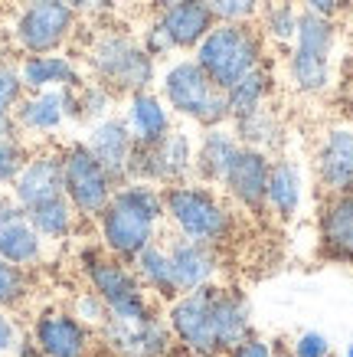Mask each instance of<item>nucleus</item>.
<instances>
[{
  "label": "nucleus",
  "mask_w": 353,
  "mask_h": 357,
  "mask_svg": "<svg viewBox=\"0 0 353 357\" xmlns=\"http://www.w3.org/2000/svg\"><path fill=\"white\" fill-rule=\"evenodd\" d=\"M167 243V256H171V269L177 292H196L206 285H216L223 275V256L219 246H206V243H193V239L173 236Z\"/></svg>",
  "instance_id": "f3484780"
},
{
  "label": "nucleus",
  "mask_w": 353,
  "mask_h": 357,
  "mask_svg": "<svg viewBox=\"0 0 353 357\" xmlns=\"http://www.w3.org/2000/svg\"><path fill=\"white\" fill-rule=\"evenodd\" d=\"M229 128L235 131L239 144L246 148H256V151H265V154H281L285 148V119L281 112L268 102V105H258L252 112H242V115H233L229 119Z\"/></svg>",
  "instance_id": "cd10ccee"
},
{
  "label": "nucleus",
  "mask_w": 353,
  "mask_h": 357,
  "mask_svg": "<svg viewBox=\"0 0 353 357\" xmlns=\"http://www.w3.org/2000/svg\"><path fill=\"white\" fill-rule=\"evenodd\" d=\"M121 119L128 125L134 144H157L164 135L173 131V112L167 109L157 89H141V92L125 96Z\"/></svg>",
  "instance_id": "4be33fe9"
},
{
  "label": "nucleus",
  "mask_w": 353,
  "mask_h": 357,
  "mask_svg": "<svg viewBox=\"0 0 353 357\" xmlns=\"http://www.w3.org/2000/svg\"><path fill=\"white\" fill-rule=\"evenodd\" d=\"M347 7H353V0H343V10H347Z\"/></svg>",
  "instance_id": "603ef678"
},
{
  "label": "nucleus",
  "mask_w": 353,
  "mask_h": 357,
  "mask_svg": "<svg viewBox=\"0 0 353 357\" xmlns=\"http://www.w3.org/2000/svg\"><path fill=\"white\" fill-rule=\"evenodd\" d=\"M118 96L108 86L95 82V79H86L82 86L75 89H63V105H65V119L69 125H92V121L105 119L115 112Z\"/></svg>",
  "instance_id": "7c9ffc66"
},
{
  "label": "nucleus",
  "mask_w": 353,
  "mask_h": 357,
  "mask_svg": "<svg viewBox=\"0 0 353 357\" xmlns=\"http://www.w3.org/2000/svg\"><path fill=\"white\" fill-rule=\"evenodd\" d=\"M46 239L33 229L26 210L13 200L10 190H0V256L23 269H36L46 259Z\"/></svg>",
  "instance_id": "dca6fc26"
},
{
  "label": "nucleus",
  "mask_w": 353,
  "mask_h": 357,
  "mask_svg": "<svg viewBox=\"0 0 353 357\" xmlns=\"http://www.w3.org/2000/svg\"><path fill=\"white\" fill-rule=\"evenodd\" d=\"M131 269L138 275V282L144 285V292L154 298V302H173L177 298V282H173V269H171V256H167V243L157 239V243H150L144 246L131 259Z\"/></svg>",
  "instance_id": "c85d7f7f"
},
{
  "label": "nucleus",
  "mask_w": 353,
  "mask_h": 357,
  "mask_svg": "<svg viewBox=\"0 0 353 357\" xmlns=\"http://www.w3.org/2000/svg\"><path fill=\"white\" fill-rule=\"evenodd\" d=\"M30 295H33L30 269H23V266L0 256V308L17 312V308H23L30 302Z\"/></svg>",
  "instance_id": "72a5a7b5"
},
{
  "label": "nucleus",
  "mask_w": 353,
  "mask_h": 357,
  "mask_svg": "<svg viewBox=\"0 0 353 357\" xmlns=\"http://www.w3.org/2000/svg\"><path fill=\"white\" fill-rule=\"evenodd\" d=\"M138 43L148 50V56H154L157 63H167L173 56V46H171V40H167V33H164V26L157 23V17H150L144 26H141V33H138Z\"/></svg>",
  "instance_id": "58836bf2"
},
{
  "label": "nucleus",
  "mask_w": 353,
  "mask_h": 357,
  "mask_svg": "<svg viewBox=\"0 0 353 357\" xmlns=\"http://www.w3.org/2000/svg\"><path fill=\"white\" fill-rule=\"evenodd\" d=\"M343 357H353V344H347V347H343Z\"/></svg>",
  "instance_id": "8fccbe9b"
},
{
  "label": "nucleus",
  "mask_w": 353,
  "mask_h": 357,
  "mask_svg": "<svg viewBox=\"0 0 353 357\" xmlns=\"http://www.w3.org/2000/svg\"><path fill=\"white\" fill-rule=\"evenodd\" d=\"M20 79L26 92H43V89H75L86 82V66L72 53H40V56H20Z\"/></svg>",
  "instance_id": "393cba45"
},
{
  "label": "nucleus",
  "mask_w": 353,
  "mask_h": 357,
  "mask_svg": "<svg viewBox=\"0 0 353 357\" xmlns=\"http://www.w3.org/2000/svg\"><path fill=\"white\" fill-rule=\"evenodd\" d=\"M301 10L321 13V17H337L343 10V0H298Z\"/></svg>",
  "instance_id": "37998d69"
},
{
  "label": "nucleus",
  "mask_w": 353,
  "mask_h": 357,
  "mask_svg": "<svg viewBox=\"0 0 353 357\" xmlns=\"http://www.w3.org/2000/svg\"><path fill=\"white\" fill-rule=\"evenodd\" d=\"M23 341V328L17 321V314L0 308V357H13Z\"/></svg>",
  "instance_id": "a19ab883"
},
{
  "label": "nucleus",
  "mask_w": 353,
  "mask_h": 357,
  "mask_svg": "<svg viewBox=\"0 0 353 357\" xmlns=\"http://www.w3.org/2000/svg\"><path fill=\"white\" fill-rule=\"evenodd\" d=\"M301 20V3L298 0H265V7L258 13V33L262 40L272 46H291L295 43V33H298Z\"/></svg>",
  "instance_id": "473e14b6"
},
{
  "label": "nucleus",
  "mask_w": 353,
  "mask_h": 357,
  "mask_svg": "<svg viewBox=\"0 0 353 357\" xmlns=\"http://www.w3.org/2000/svg\"><path fill=\"white\" fill-rule=\"evenodd\" d=\"M79 36V13L63 0H17L10 13V43L23 56L63 53Z\"/></svg>",
  "instance_id": "6e6552de"
},
{
  "label": "nucleus",
  "mask_w": 353,
  "mask_h": 357,
  "mask_svg": "<svg viewBox=\"0 0 353 357\" xmlns=\"http://www.w3.org/2000/svg\"><path fill=\"white\" fill-rule=\"evenodd\" d=\"M317 249L324 259L353 266V194H324L317 206Z\"/></svg>",
  "instance_id": "a211bd4d"
},
{
  "label": "nucleus",
  "mask_w": 353,
  "mask_h": 357,
  "mask_svg": "<svg viewBox=\"0 0 353 357\" xmlns=\"http://www.w3.org/2000/svg\"><path fill=\"white\" fill-rule=\"evenodd\" d=\"M164 227L167 220H164L161 187L138 181L118 184L105 210L95 217L98 246L125 262L134 259L144 246L164 239Z\"/></svg>",
  "instance_id": "f257e3e1"
},
{
  "label": "nucleus",
  "mask_w": 353,
  "mask_h": 357,
  "mask_svg": "<svg viewBox=\"0 0 353 357\" xmlns=\"http://www.w3.org/2000/svg\"><path fill=\"white\" fill-rule=\"evenodd\" d=\"M59 158H63V194L69 197V204L75 206V213L86 223H95V217L105 210V204L115 194L118 181L105 171V164L88 151V144L82 138L63 141Z\"/></svg>",
  "instance_id": "1a4fd4ad"
},
{
  "label": "nucleus",
  "mask_w": 353,
  "mask_h": 357,
  "mask_svg": "<svg viewBox=\"0 0 353 357\" xmlns=\"http://www.w3.org/2000/svg\"><path fill=\"white\" fill-rule=\"evenodd\" d=\"M23 96H26V86H23L17 63L0 59V121L13 119V112H17Z\"/></svg>",
  "instance_id": "c9c22d12"
},
{
  "label": "nucleus",
  "mask_w": 353,
  "mask_h": 357,
  "mask_svg": "<svg viewBox=\"0 0 353 357\" xmlns=\"http://www.w3.org/2000/svg\"><path fill=\"white\" fill-rule=\"evenodd\" d=\"M275 354V344L268 341V337L256 335V331H249L242 341H235L223 357H272Z\"/></svg>",
  "instance_id": "79ce46f5"
},
{
  "label": "nucleus",
  "mask_w": 353,
  "mask_h": 357,
  "mask_svg": "<svg viewBox=\"0 0 353 357\" xmlns=\"http://www.w3.org/2000/svg\"><path fill=\"white\" fill-rule=\"evenodd\" d=\"M138 3H141V7H148V10L157 13V10H164L167 3H173V0H138Z\"/></svg>",
  "instance_id": "de8ad7c7"
},
{
  "label": "nucleus",
  "mask_w": 353,
  "mask_h": 357,
  "mask_svg": "<svg viewBox=\"0 0 353 357\" xmlns=\"http://www.w3.org/2000/svg\"><path fill=\"white\" fill-rule=\"evenodd\" d=\"M63 3H69L79 17H88V10H92V0H63Z\"/></svg>",
  "instance_id": "49530a36"
},
{
  "label": "nucleus",
  "mask_w": 353,
  "mask_h": 357,
  "mask_svg": "<svg viewBox=\"0 0 353 357\" xmlns=\"http://www.w3.org/2000/svg\"><path fill=\"white\" fill-rule=\"evenodd\" d=\"M301 204H304V171H301V164L288 154H275L272 171H268L265 210L281 223H291L301 213Z\"/></svg>",
  "instance_id": "bb28decb"
},
{
  "label": "nucleus",
  "mask_w": 353,
  "mask_h": 357,
  "mask_svg": "<svg viewBox=\"0 0 353 357\" xmlns=\"http://www.w3.org/2000/svg\"><path fill=\"white\" fill-rule=\"evenodd\" d=\"M98 344L111 357H171L177 341H173L167 318L150 312L148 318L128 321V318H108L95 331Z\"/></svg>",
  "instance_id": "f8f14e48"
},
{
  "label": "nucleus",
  "mask_w": 353,
  "mask_h": 357,
  "mask_svg": "<svg viewBox=\"0 0 353 357\" xmlns=\"http://www.w3.org/2000/svg\"><path fill=\"white\" fill-rule=\"evenodd\" d=\"M86 76L108 86L118 98L141 92V89H154L161 63L148 56V50L138 43V36L128 33L125 26H102L88 36L86 43Z\"/></svg>",
  "instance_id": "f03ea898"
},
{
  "label": "nucleus",
  "mask_w": 353,
  "mask_h": 357,
  "mask_svg": "<svg viewBox=\"0 0 353 357\" xmlns=\"http://www.w3.org/2000/svg\"><path fill=\"white\" fill-rule=\"evenodd\" d=\"M288 351L295 357H331L334 347H331V337L321 335V331H301V335H295V341L288 344Z\"/></svg>",
  "instance_id": "ea45409f"
},
{
  "label": "nucleus",
  "mask_w": 353,
  "mask_h": 357,
  "mask_svg": "<svg viewBox=\"0 0 353 357\" xmlns=\"http://www.w3.org/2000/svg\"><path fill=\"white\" fill-rule=\"evenodd\" d=\"M7 3H10V0H0V17H3V10H7Z\"/></svg>",
  "instance_id": "3c124183"
},
{
  "label": "nucleus",
  "mask_w": 353,
  "mask_h": 357,
  "mask_svg": "<svg viewBox=\"0 0 353 357\" xmlns=\"http://www.w3.org/2000/svg\"><path fill=\"white\" fill-rule=\"evenodd\" d=\"M239 138L229 125H216V128H200L196 135V158H193V181H200L206 187L223 184L226 171L233 158L239 154Z\"/></svg>",
  "instance_id": "a878e982"
},
{
  "label": "nucleus",
  "mask_w": 353,
  "mask_h": 357,
  "mask_svg": "<svg viewBox=\"0 0 353 357\" xmlns=\"http://www.w3.org/2000/svg\"><path fill=\"white\" fill-rule=\"evenodd\" d=\"M216 23H256L265 0H206Z\"/></svg>",
  "instance_id": "4c0bfd02"
},
{
  "label": "nucleus",
  "mask_w": 353,
  "mask_h": 357,
  "mask_svg": "<svg viewBox=\"0 0 353 357\" xmlns=\"http://www.w3.org/2000/svg\"><path fill=\"white\" fill-rule=\"evenodd\" d=\"M115 13H118V0H92L88 17H95V20H108V17H115Z\"/></svg>",
  "instance_id": "c03bdc74"
},
{
  "label": "nucleus",
  "mask_w": 353,
  "mask_h": 357,
  "mask_svg": "<svg viewBox=\"0 0 353 357\" xmlns=\"http://www.w3.org/2000/svg\"><path fill=\"white\" fill-rule=\"evenodd\" d=\"M193 59L200 63V69L216 86L229 89L249 69L265 63L268 43L262 40L256 23H216L200 40V46L193 50Z\"/></svg>",
  "instance_id": "0eeeda50"
},
{
  "label": "nucleus",
  "mask_w": 353,
  "mask_h": 357,
  "mask_svg": "<svg viewBox=\"0 0 353 357\" xmlns=\"http://www.w3.org/2000/svg\"><path fill=\"white\" fill-rule=\"evenodd\" d=\"M164 194V220L173 236L226 246L235 233V210L219 194V187H206L200 181L161 187Z\"/></svg>",
  "instance_id": "7ed1b4c3"
},
{
  "label": "nucleus",
  "mask_w": 353,
  "mask_h": 357,
  "mask_svg": "<svg viewBox=\"0 0 353 357\" xmlns=\"http://www.w3.org/2000/svg\"><path fill=\"white\" fill-rule=\"evenodd\" d=\"M30 341L46 357H92L98 347V335L82 325L69 308H43L33 318Z\"/></svg>",
  "instance_id": "ddd939ff"
},
{
  "label": "nucleus",
  "mask_w": 353,
  "mask_h": 357,
  "mask_svg": "<svg viewBox=\"0 0 353 357\" xmlns=\"http://www.w3.org/2000/svg\"><path fill=\"white\" fill-rule=\"evenodd\" d=\"M196 135L190 128H177L164 135L157 144H134L128 161V181L154 187H173L193 181Z\"/></svg>",
  "instance_id": "9d476101"
},
{
  "label": "nucleus",
  "mask_w": 353,
  "mask_h": 357,
  "mask_svg": "<svg viewBox=\"0 0 353 357\" xmlns=\"http://www.w3.org/2000/svg\"><path fill=\"white\" fill-rule=\"evenodd\" d=\"M69 312L82 321V325H88L92 331H98V328L105 325L108 318H111V312H108V305L102 302V295L92 292V289H79V292L72 295V302H69Z\"/></svg>",
  "instance_id": "e433bc0d"
},
{
  "label": "nucleus",
  "mask_w": 353,
  "mask_h": 357,
  "mask_svg": "<svg viewBox=\"0 0 353 357\" xmlns=\"http://www.w3.org/2000/svg\"><path fill=\"white\" fill-rule=\"evenodd\" d=\"M79 275L86 279L92 292L102 295V302L108 305V312L115 318L138 321V318H148L150 312H157L154 298L144 292V285L131 269V262L105 252L98 243H88L79 249Z\"/></svg>",
  "instance_id": "423d86ee"
},
{
  "label": "nucleus",
  "mask_w": 353,
  "mask_h": 357,
  "mask_svg": "<svg viewBox=\"0 0 353 357\" xmlns=\"http://www.w3.org/2000/svg\"><path fill=\"white\" fill-rule=\"evenodd\" d=\"M154 17L164 26V33H167L173 53H193L200 46V40L216 26L206 0H173L164 10L154 13Z\"/></svg>",
  "instance_id": "5701e85b"
},
{
  "label": "nucleus",
  "mask_w": 353,
  "mask_h": 357,
  "mask_svg": "<svg viewBox=\"0 0 353 357\" xmlns=\"http://www.w3.org/2000/svg\"><path fill=\"white\" fill-rule=\"evenodd\" d=\"M272 357H295V354H291L288 347H279V344H275V354H272Z\"/></svg>",
  "instance_id": "09e8293b"
},
{
  "label": "nucleus",
  "mask_w": 353,
  "mask_h": 357,
  "mask_svg": "<svg viewBox=\"0 0 353 357\" xmlns=\"http://www.w3.org/2000/svg\"><path fill=\"white\" fill-rule=\"evenodd\" d=\"M210 308H213V331L219 351H229L235 341H242L252 328V302L239 285H219L210 289Z\"/></svg>",
  "instance_id": "b1692460"
},
{
  "label": "nucleus",
  "mask_w": 353,
  "mask_h": 357,
  "mask_svg": "<svg viewBox=\"0 0 353 357\" xmlns=\"http://www.w3.org/2000/svg\"><path fill=\"white\" fill-rule=\"evenodd\" d=\"M82 141L88 144V151L105 164V171L115 177L118 184L128 181V161H131V151H134V138H131L128 125H125V119L118 112L92 121Z\"/></svg>",
  "instance_id": "412c9836"
},
{
  "label": "nucleus",
  "mask_w": 353,
  "mask_h": 357,
  "mask_svg": "<svg viewBox=\"0 0 353 357\" xmlns=\"http://www.w3.org/2000/svg\"><path fill=\"white\" fill-rule=\"evenodd\" d=\"M26 217H30L33 229L46 239V246H59V243H65V239H72L75 233H79V223H82V217L75 213V206L69 204V197L65 194L30 206Z\"/></svg>",
  "instance_id": "c756f323"
},
{
  "label": "nucleus",
  "mask_w": 353,
  "mask_h": 357,
  "mask_svg": "<svg viewBox=\"0 0 353 357\" xmlns=\"http://www.w3.org/2000/svg\"><path fill=\"white\" fill-rule=\"evenodd\" d=\"M334 46H337V20L301 10L295 43L285 56V79L298 96H324L331 89Z\"/></svg>",
  "instance_id": "39448f33"
},
{
  "label": "nucleus",
  "mask_w": 353,
  "mask_h": 357,
  "mask_svg": "<svg viewBox=\"0 0 353 357\" xmlns=\"http://www.w3.org/2000/svg\"><path fill=\"white\" fill-rule=\"evenodd\" d=\"M13 357H46V354H43V351H40L36 344H33L30 337H23L20 347H17V354H13Z\"/></svg>",
  "instance_id": "a18cd8bd"
},
{
  "label": "nucleus",
  "mask_w": 353,
  "mask_h": 357,
  "mask_svg": "<svg viewBox=\"0 0 353 357\" xmlns=\"http://www.w3.org/2000/svg\"><path fill=\"white\" fill-rule=\"evenodd\" d=\"M279 89V76H275V66L272 59H265L262 66L249 69L242 79H235L233 86L226 89V102H229V115H242L252 112L258 105H268L272 96Z\"/></svg>",
  "instance_id": "2f4dec72"
},
{
  "label": "nucleus",
  "mask_w": 353,
  "mask_h": 357,
  "mask_svg": "<svg viewBox=\"0 0 353 357\" xmlns=\"http://www.w3.org/2000/svg\"><path fill=\"white\" fill-rule=\"evenodd\" d=\"M210 289L213 285L196 289V292H180L164 308V318H167V328H171L173 341L190 357H223V351L216 344V331H213Z\"/></svg>",
  "instance_id": "9b49d317"
},
{
  "label": "nucleus",
  "mask_w": 353,
  "mask_h": 357,
  "mask_svg": "<svg viewBox=\"0 0 353 357\" xmlns=\"http://www.w3.org/2000/svg\"><path fill=\"white\" fill-rule=\"evenodd\" d=\"M268 171H272V154L256 151V148H239V154L233 158L229 171H226L223 197L233 206H239L242 213H265V190H268Z\"/></svg>",
  "instance_id": "4468645a"
},
{
  "label": "nucleus",
  "mask_w": 353,
  "mask_h": 357,
  "mask_svg": "<svg viewBox=\"0 0 353 357\" xmlns=\"http://www.w3.org/2000/svg\"><path fill=\"white\" fill-rule=\"evenodd\" d=\"M13 125L26 141H53L69 125L63 105V89L26 92L13 112Z\"/></svg>",
  "instance_id": "aec40b11"
},
{
  "label": "nucleus",
  "mask_w": 353,
  "mask_h": 357,
  "mask_svg": "<svg viewBox=\"0 0 353 357\" xmlns=\"http://www.w3.org/2000/svg\"><path fill=\"white\" fill-rule=\"evenodd\" d=\"M314 181L321 194H353V125H331L314 144Z\"/></svg>",
  "instance_id": "2eb2a0df"
},
{
  "label": "nucleus",
  "mask_w": 353,
  "mask_h": 357,
  "mask_svg": "<svg viewBox=\"0 0 353 357\" xmlns=\"http://www.w3.org/2000/svg\"><path fill=\"white\" fill-rule=\"evenodd\" d=\"M157 92L173 112V119H183L196 128H216L229 125V102L226 89H219L206 76L193 56H173L157 73Z\"/></svg>",
  "instance_id": "20e7f679"
},
{
  "label": "nucleus",
  "mask_w": 353,
  "mask_h": 357,
  "mask_svg": "<svg viewBox=\"0 0 353 357\" xmlns=\"http://www.w3.org/2000/svg\"><path fill=\"white\" fill-rule=\"evenodd\" d=\"M10 194L23 210H30V206L63 194V158H59V148H53V144L33 148L26 167L13 181Z\"/></svg>",
  "instance_id": "6ab92c4d"
},
{
  "label": "nucleus",
  "mask_w": 353,
  "mask_h": 357,
  "mask_svg": "<svg viewBox=\"0 0 353 357\" xmlns=\"http://www.w3.org/2000/svg\"><path fill=\"white\" fill-rule=\"evenodd\" d=\"M33 154V144L23 135H7L0 138V190H10L13 181L20 177Z\"/></svg>",
  "instance_id": "f704fd0d"
}]
</instances>
